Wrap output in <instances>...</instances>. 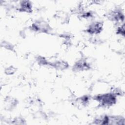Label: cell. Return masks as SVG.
Instances as JSON below:
<instances>
[{
  "instance_id": "6da1fadb",
  "label": "cell",
  "mask_w": 125,
  "mask_h": 125,
  "mask_svg": "<svg viewBox=\"0 0 125 125\" xmlns=\"http://www.w3.org/2000/svg\"><path fill=\"white\" fill-rule=\"evenodd\" d=\"M93 99L104 106H111L116 102V96L112 93L99 94L95 96Z\"/></svg>"
},
{
  "instance_id": "7a4b0ae2",
  "label": "cell",
  "mask_w": 125,
  "mask_h": 125,
  "mask_svg": "<svg viewBox=\"0 0 125 125\" xmlns=\"http://www.w3.org/2000/svg\"><path fill=\"white\" fill-rule=\"evenodd\" d=\"M103 26V23L102 22H94L89 25L86 31L90 34H98L102 31Z\"/></svg>"
},
{
  "instance_id": "3957f363",
  "label": "cell",
  "mask_w": 125,
  "mask_h": 125,
  "mask_svg": "<svg viewBox=\"0 0 125 125\" xmlns=\"http://www.w3.org/2000/svg\"><path fill=\"white\" fill-rule=\"evenodd\" d=\"M108 19L114 21H123L124 20V14L119 9H116L110 12L107 15Z\"/></svg>"
},
{
  "instance_id": "277c9868",
  "label": "cell",
  "mask_w": 125,
  "mask_h": 125,
  "mask_svg": "<svg viewBox=\"0 0 125 125\" xmlns=\"http://www.w3.org/2000/svg\"><path fill=\"white\" fill-rule=\"evenodd\" d=\"M90 68L89 64L84 59H81L75 63L73 66V71H83Z\"/></svg>"
},
{
  "instance_id": "5b68a950",
  "label": "cell",
  "mask_w": 125,
  "mask_h": 125,
  "mask_svg": "<svg viewBox=\"0 0 125 125\" xmlns=\"http://www.w3.org/2000/svg\"><path fill=\"white\" fill-rule=\"evenodd\" d=\"M19 10L21 12L30 13L32 12V5L29 1H22L20 4Z\"/></svg>"
},
{
  "instance_id": "8992f818",
  "label": "cell",
  "mask_w": 125,
  "mask_h": 125,
  "mask_svg": "<svg viewBox=\"0 0 125 125\" xmlns=\"http://www.w3.org/2000/svg\"><path fill=\"white\" fill-rule=\"evenodd\" d=\"M51 66L54 67L61 70H63L67 68L68 67V64L67 62L63 61H59L54 62L53 63L50 64Z\"/></svg>"
},
{
  "instance_id": "52a82bcc",
  "label": "cell",
  "mask_w": 125,
  "mask_h": 125,
  "mask_svg": "<svg viewBox=\"0 0 125 125\" xmlns=\"http://www.w3.org/2000/svg\"><path fill=\"white\" fill-rule=\"evenodd\" d=\"M16 68L13 66H10L5 70V73L7 75H13L16 71Z\"/></svg>"
},
{
  "instance_id": "ba28073f",
  "label": "cell",
  "mask_w": 125,
  "mask_h": 125,
  "mask_svg": "<svg viewBox=\"0 0 125 125\" xmlns=\"http://www.w3.org/2000/svg\"><path fill=\"white\" fill-rule=\"evenodd\" d=\"M117 34L121 35L122 36H124L125 35V28H124V24L122 25L121 26L118 27L117 30Z\"/></svg>"
},
{
  "instance_id": "9c48e42d",
  "label": "cell",
  "mask_w": 125,
  "mask_h": 125,
  "mask_svg": "<svg viewBox=\"0 0 125 125\" xmlns=\"http://www.w3.org/2000/svg\"><path fill=\"white\" fill-rule=\"evenodd\" d=\"M24 122H25L24 120L21 118H17L13 121L15 124H24L25 123H24Z\"/></svg>"
},
{
  "instance_id": "30bf717a",
  "label": "cell",
  "mask_w": 125,
  "mask_h": 125,
  "mask_svg": "<svg viewBox=\"0 0 125 125\" xmlns=\"http://www.w3.org/2000/svg\"><path fill=\"white\" fill-rule=\"evenodd\" d=\"M3 46L6 48V49H8V50H13V48H14V46L12 45V44H11V43L8 42H3Z\"/></svg>"
}]
</instances>
